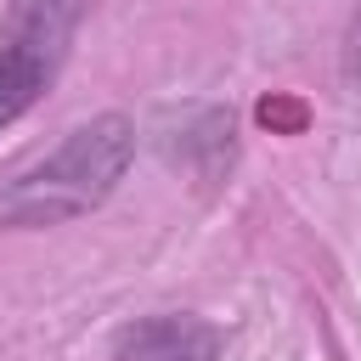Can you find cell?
<instances>
[{
  "mask_svg": "<svg viewBox=\"0 0 361 361\" xmlns=\"http://www.w3.org/2000/svg\"><path fill=\"white\" fill-rule=\"evenodd\" d=\"M130 158H135V124L124 113H102L68 130V141L51 158L23 169L0 192V226H62L73 214H90L124 180Z\"/></svg>",
  "mask_w": 361,
  "mask_h": 361,
  "instance_id": "6da1fadb",
  "label": "cell"
},
{
  "mask_svg": "<svg viewBox=\"0 0 361 361\" xmlns=\"http://www.w3.org/2000/svg\"><path fill=\"white\" fill-rule=\"evenodd\" d=\"M68 34H73V0H17L11 34L0 45V124L23 118L45 96V85L62 68Z\"/></svg>",
  "mask_w": 361,
  "mask_h": 361,
  "instance_id": "7a4b0ae2",
  "label": "cell"
},
{
  "mask_svg": "<svg viewBox=\"0 0 361 361\" xmlns=\"http://www.w3.org/2000/svg\"><path fill=\"white\" fill-rule=\"evenodd\" d=\"M226 338L203 316H141L113 338V361H220Z\"/></svg>",
  "mask_w": 361,
  "mask_h": 361,
  "instance_id": "3957f363",
  "label": "cell"
},
{
  "mask_svg": "<svg viewBox=\"0 0 361 361\" xmlns=\"http://www.w3.org/2000/svg\"><path fill=\"white\" fill-rule=\"evenodd\" d=\"M355 51H361V23H355Z\"/></svg>",
  "mask_w": 361,
  "mask_h": 361,
  "instance_id": "277c9868",
  "label": "cell"
},
{
  "mask_svg": "<svg viewBox=\"0 0 361 361\" xmlns=\"http://www.w3.org/2000/svg\"><path fill=\"white\" fill-rule=\"evenodd\" d=\"M355 79H361V51H355Z\"/></svg>",
  "mask_w": 361,
  "mask_h": 361,
  "instance_id": "5b68a950",
  "label": "cell"
}]
</instances>
